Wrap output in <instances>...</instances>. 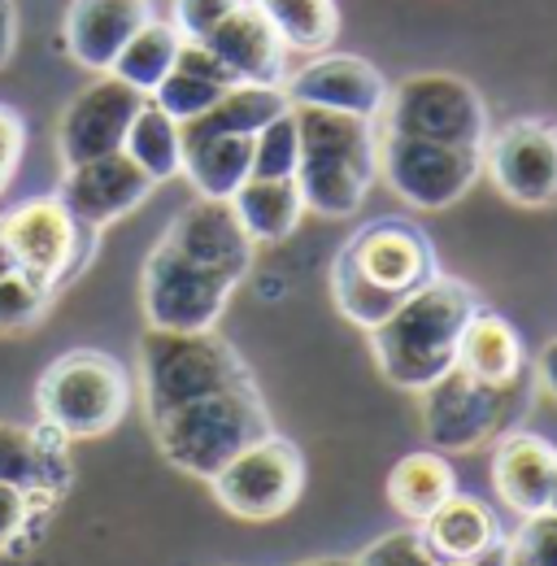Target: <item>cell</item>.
<instances>
[{
    "label": "cell",
    "instance_id": "6da1fadb",
    "mask_svg": "<svg viewBox=\"0 0 557 566\" xmlns=\"http://www.w3.org/2000/svg\"><path fill=\"white\" fill-rule=\"evenodd\" d=\"M475 310H480V296L471 292V283L449 280V275L427 280L379 327L366 332L375 366L392 388H406V392L431 388L440 375L453 370L462 327Z\"/></svg>",
    "mask_w": 557,
    "mask_h": 566
},
{
    "label": "cell",
    "instance_id": "e575fe53",
    "mask_svg": "<svg viewBox=\"0 0 557 566\" xmlns=\"http://www.w3.org/2000/svg\"><path fill=\"white\" fill-rule=\"evenodd\" d=\"M353 566H440L435 563V554L427 549V541H422V532L414 527H406V532H388V536H379L375 545H366Z\"/></svg>",
    "mask_w": 557,
    "mask_h": 566
},
{
    "label": "cell",
    "instance_id": "f546056e",
    "mask_svg": "<svg viewBox=\"0 0 557 566\" xmlns=\"http://www.w3.org/2000/svg\"><path fill=\"white\" fill-rule=\"evenodd\" d=\"M253 4L275 27L283 49H296V53H327L340 31L336 0H253Z\"/></svg>",
    "mask_w": 557,
    "mask_h": 566
},
{
    "label": "cell",
    "instance_id": "7bdbcfd3",
    "mask_svg": "<svg viewBox=\"0 0 557 566\" xmlns=\"http://www.w3.org/2000/svg\"><path fill=\"white\" fill-rule=\"evenodd\" d=\"M301 566H353V558H309V563Z\"/></svg>",
    "mask_w": 557,
    "mask_h": 566
},
{
    "label": "cell",
    "instance_id": "60d3db41",
    "mask_svg": "<svg viewBox=\"0 0 557 566\" xmlns=\"http://www.w3.org/2000/svg\"><path fill=\"white\" fill-rule=\"evenodd\" d=\"M440 566H509V554H505V541H496L480 558H462V563H440Z\"/></svg>",
    "mask_w": 557,
    "mask_h": 566
},
{
    "label": "cell",
    "instance_id": "d6986e66",
    "mask_svg": "<svg viewBox=\"0 0 557 566\" xmlns=\"http://www.w3.org/2000/svg\"><path fill=\"white\" fill-rule=\"evenodd\" d=\"M148 18L153 13L144 0H74L66 9V22H62V44L78 66L109 74L123 44Z\"/></svg>",
    "mask_w": 557,
    "mask_h": 566
},
{
    "label": "cell",
    "instance_id": "ee69618b",
    "mask_svg": "<svg viewBox=\"0 0 557 566\" xmlns=\"http://www.w3.org/2000/svg\"><path fill=\"white\" fill-rule=\"evenodd\" d=\"M549 510L557 514V471H554V493H549Z\"/></svg>",
    "mask_w": 557,
    "mask_h": 566
},
{
    "label": "cell",
    "instance_id": "277c9868",
    "mask_svg": "<svg viewBox=\"0 0 557 566\" xmlns=\"http://www.w3.org/2000/svg\"><path fill=\"white\" fill-rule=\"evenodd\" d=\"M139 379H144L148 419H161L209 392L253 384L240 354L213 332H161V327H148L139 336Z\"/></svg>",
    "mask_w": 557,
    "mask_h": 566
},
{
    "label": "cell",
    "instance_id": "5b68a950",
    "mask_svg": "<svg viewBox=\"0 0 557 566\" xmlns=\"http://www.w3.org/2000/svg\"><path fill=\"white\" fill-rule=\"evenodd\" d=\"M132 384L123 361L101 349H70L35 384L40 419L62 431L66 440H96L109 436L127 419Z\"/></svg>",
    "mask_w": 557,
    "mask_h": 566
},
{
    "label": "cell",
    "instance_id": "83f0119b",
    "mask_svg": "<svg viewBox=\"0 0 557 566\" xmlns=\"http://www.w3.org/2000/svg\"><path fill=\"white\" fill-rule=\"evenodd\" d=\"M123 153L136 161L153 184H170L183 175V127L179 118H170L153 96L139 105L136 123L123 140Z\"/></svg>",
    "mask_w": 557,
    "mask_h": 566
},
{
    "label": "cell",
    "instance_id": "4dcf8cb0",
    "mask_svg": "<svg viewBox=\"0 0 557 566\" xmlns=\"http://www.w3.org/2000/svg\"><path fill=\"white\" fill-rule=\"evenodd\" d=\"M53 467H62V449L44 440V431L0 423V484L18 489H53Z\"/></svg>",
    "mask_w": 557,
    "mask_h": 566
},
{
    "label": "cell",
    "instance_id": "9c48e42d",
    "mask_svg": "<svg viewBox=\"0 0 557 566\" xmlns=\"http://www.w3.org/2000/svg\"><path fill=\"white\" fill-rule=\"evenodd\" d=\"M144 314L148 327L161 332H213L235 283L218 271H206L197 262H188L179 249H170L166 240H157V249L144 262Z\"/></svg>",
    "mask_w": 557,
    "mask_h": 566
},
{
    "label": "cell",
    "instance_id": "d6a6232c",
    "mask_svg": "<svg viewBox=\"0 0 557 566\" xmlns=\"http://www.w3.org/2000/svg\"><path fill=\"white\" fill-rule=\"evenodd\" d=\"M49 296H53V292L40 280H31L27 271L0 275V336L35 327L40 314L49 310Z\"/></svg>",
    "mask_w": 557,
    "mask_h": 566
},
{
    "label": "cell",
    "instance_id": "8fae6325",
    "mask_svg": "<svg viewBox=\"0 0 557 566\" xmlns=\"http://www.w3.org/2000/svg\"><path fill=\"white\" fill-rule=\"evenodd\" d=\"M345 271H353L361 283H370L375 292L406 301L427 280H435V249L431 240L406 218H379L366 222L361 231L348 235V244L336 258Z\"/></svg>",
    "mask_w": 557,
    "mask_h": 566
},
{
    "label": "cell",
    "instance_id": "8d00e7d4",
    "mask_svg": "<svg viewBox=\"0 0 557 566\" xmlns=\"http://www.w3.org/2000/svg\"><path fill=\"white\" fill-rule=\"evenodd\" d=\"M44 489H18V484H0V549H9L27 523L35 518V501Z\"/></svg>",
    "mask_w": 557,
    "mask_h": 566
},
{
    "label": "cell",
    "instance_id": "cb8c5ba5",
    "mask_svg": "<svg viewBox=\"0 0 557 566\" xmlns=\"http://www.w3.org/2000/svg\"><path fill=\"white\" fill-rule=\"evenodd\" d=\"M183 179L197 197L231 201L253 179V136H206L183 144Z\"/></svg>",
    "mask_w": 557,
    "mask_h": 566
},
{
    "label": "cell",
    "instance_id": "d590c367",
    "mask_svg": "<svg viewBox=\"0 0 557 566\" xmlns=\"http://www.w3.org/2000/svg\"><path fill=\"white\" fill-rule=\"evenodd\" d=\"M240 0H175V31L183 35V40H209L213 35V27L235 9Z\"/></svg>",
    "mask_w": 557,
    "mask_h": 566
},
{
    "label": "cell",
    "instance_id": "484cf974",
    "mask_svg": "<svg viewBox=\"0 0 557 566\" xmlns=\"http://www.w3.org/2000/svg\"><path fill=\"white\" fill-rule=\"evenodd\" d=\"M453 493H458V475H453V467H449V458L440 449L406 453L388 475V501L410 523L431 518Z\"/></svg>",
    "mask_w": 557,
    "mask_h": 566
},
{
    "label": "cell",
    "instance_id": "74e56055",
    "mask_svg": "<svg viewBox=\"0 0 557 566\" xmlns=\"http://www.w3.org/2000/svg\"><path fill=\"white\" fill-rule=\"evenodd\" d=\"M22 148H27V127H22L18 109L0 105V192H4V188H9V179L18 175Z\"/></svg>",
    "mask_w": 557,
    "mask_h": 566
},
{
    "label": "cell",
    "instance_id": "52a82bcc",
    "mask_svg": "<svg viewBox=\"0 0 557 566\" xmlns=\"http://www.w3.org/2000/svg\"><path fill=\"white\" fill-rule=\"evenodd\" d=\"M379 175L406 206L449 210L484 175V148H458V144L379 132Z\"/></svg>",
    "mask_w": 557,
    "mask_h": 566
},
{
    "label": "cell",
    "instance_id": "ab89813d",
    "mask_svg": "<svg viewBox=\"0 0 557 566\" xmlns=\"http://www.w3.org/2000/svg\"><path fill=\"white\" fill-rule=\"evenodd\" d=\"M536 379H540V388L557 401V340H549L540 349V357H536Z\"/></svg>",
    "mask_w": 557,
    "mask_h": 566
},
{
    "label": "cell",
    "instance_id": "4fadbf2b",
    "mask_svg": "<svg viewBox=\"0 0 557 566\" xmlns=\"http://www.w3.org/2000/svg\"><path fill=\"white\" fill-rule=\"evenodd\" d=\"M484 166L505 201L540 210L557 201V127L518 118L484 144Z\"/></svg>",
    "mask_w": 557,
    "mask_h": 566
},
{
    "label": "cell",
    "instance_id": "ffe728a7",
    "mask_svg": "<svg viewBox=\"0 0 557 566\" xmlns=\"http://www.w3.org/2000/svg\"><path fill=\"white\" fill-rule=\"evenodd\" d=\"M554 471L557 449L545 436H532V431H509L492 453V489L518 518L549 510Z\"/></svg>",
    "mask_w": 557,
    "mask_h": 566
},
{
    "label": "cell",
    "instance_id": "603a6c76",
    "mask_svg": "<svg viewBox=\"0 0 557 566\" xmlns=\"http://www.w3.org/2000/svg\"><path fill=\"white\" fill-rule=\"evenodd\" d=\"M227 87H235V78L227 74V66L209 53L206 44L183 40V49H179V57H175V71L161 78V87L153 92V101H157L170 118L192 123V118H201L206 109H213V105L222 101Z\"/></svg>",
    "mask_w": 557,
    "mask_h": 566
},
{
    "label": "cell",
    "instance_id": "30bf717a",
    "mask_svg": "<svg viewBox=\"0 0 557 566\" xmlns=\"http://www.w3.org/2000/svg\"><path fill=\"white\" fill-rule=\"evenodd\" d=\"M0 231L18 258V271H27L31 280H40L49 292H57L62 283L78 275V266L92 253V227H83L66 210L62 197H31L18 210L0 218Z\"/></svg>",
    "mask_w": 557,
    "mask_h": 566
},
{
    "label": "cell",
    "instance_id": "f1b7e54d",
    "mask_svg": "<svg viewBox=\"0 0 557 566\" xmlns=\"http://www.w3.org/2000/svg\"><path fill=\"white\" fill-rule=\"evenodd\" d=\"M183 49V35L175 31V22H161V18H148L136 35L123 44L118 62L109 66L114 78H123L127 87H136L144 96H153L161 87V78L175 71V57Z\"/></svg>",
    "mask_w": 557,
    "mask_h": 566
},
{
    "label": "cell",
    "instance_id": "7c38bea8",
    "mask_svg": "<svg viewBox=\"0 0 557 566\" xmlns=\"http://www.w3.org/2000/svg\"><path fill=\"white\" fill-rule=\"evenodd\" d=\"M518 388H523V379L509 384V388H487V384L471 379L466 370L453 366L431 388H422V427H427V440L440 453H471V449H480L492 431H501L505 406H509V397Z\"/></svg>",
    "mask_w": 557,
    "mask_h": 566
},
{
    "label": "cell",
    "instance_id": "e0dca14e",
    "mask_svg": "<svg viewBox=\"0 0 557 566\" xmlns=\"http://www.w3.org/2000/svg\"><path fill=\"white\" fill-rule=\"evenodd\" d=\"M153 188L157 184L139 170L127 153H109V157H96V161H83V166H66V179H62L57 197L66 201V210L83 227L105 231L109 222L139 210Z\"/></svg>",
    "mask_w": 557,
    "mask_h": 566
},
{
    "label": "cell",
    "instance_id": "4316f807",
    "mask_svg": "<svg viewBox=\"0 0 557 566\" xmlns=\"http://www.w3.org/2000/svg\"><path fill=\"white\" fill-rule=\"evenodd\" d=\"M231 210H235L240 227L249 231L253 244H278L296 231L305 201H301L296 179H249L231 197Z\"/></svg>",
    "mask_w": 557,
    "mask_h": 566
},
{
    "label": "cell",
    "instance_id": "7a4b0ae2",
    "mask_svg": "<svg viewBox=\"0 0 557 566\" xmlns=\"http://www.w3.org/2000/svg\"><path fill=\"white\" fill-rule=\"evenodd\" d=\"M301 127V166L296 188L305 210L323 218H348L361 210L375 175H379V132L370 118L332 114L292 105Z\"/></svg>",
    "mask_w": 557,
    "mask_h": 566
},
{
    "label": "cell",
    "instance_id": "1f68e13d",
    "mask_svg": "<svg viewBox=\"0 0 557 566\" xmlns=\"http://www.w3.org/2000/svg\"><path fill=\"white\" fill-rule=\"evenodd\" d=\"M301 166V127L296 109H283L253 136V179H296Z\"/></svg>",
    "mask_w": 557,
    "mask_h": 566
},
{
    "label": "cell",
    "instance_id": "5bb4252c",
    "mask_svg": "<svg viewBox=\"0 0 557 566\" xmlns=\"http://www.w3.org/2000/svg\"><path fill=\"white\" fill-rule=\"evenodd\" d=\"M144 101H148L144 92L127 87V83L114 78V74L92 78V83L70 101L62 123H57V153H62V166H83V161L123 153V140H127V132H132V123H136Z\"/></svg>",
    "mask_w": 557,
    "mask_h": 566
},
{
    "label": "cell",
    "instance_id": "b9f144b4",
    "mask_svg": "<svg viewBox=\"0 0 557 566\" xmlns=\"http://www.w3.org/2000/svg\"><path fill=\"white\" fill-rule=\"evenodd\" d=\"M13 271H18V258H13V249H9V240L0 231V275H13Z\"/></svg>",
    "mask_w": 557,
    "mask_h": 566
},
{
    "label": "cell",
    "instance_id": "8992f818",
    "mask_svg": "<svg viewBox=\"0 0 557 566\" xmlns=\"http://www.w3.org/2000/svg\"><path fill=\"white\" fill-rule=\"evenodd\" d=\"M383 132L414 136V140L484 148L487 144V105L484 96L449 71H422L401 78L383 105Z\"/></svg>",
    "mask_w": 557,
    "mask_h": 566
},
{
    "label": "cell",
    "instance_id": "9a60e30c",
    "mask_svg": "<svg viewBox=\"0 0 557 566\" xmlns=\"http://www.w3.org/2000/svg\"><path fill=\"white\" fill-rule=\"evenodd\" d=\"M283 92L292 105L309 109H332V114H353V118H383L392 83L361 57H340V53H314L301 71L283 78Z\"/></svg>",
    "mask_w": 557,
    "mask_h": 566
},
{
    "label": "cell",
    "instance_id": "836d02e7",
    "mask_svg": "<svg viewBox=\"0 0 557 566\" xmlns=\"http://www.w3.org/2000/svg\"><path fill=\"white\" fill-rule=\"evenodd\" d=\"M509 566H557V514L540 510L527 514L523 527L514 532V541H505Z\"/></svg>",
    "mask_w": 557,
    "mask_h": 566
},
{
    "label": "cell",
    "instance_id": "2e32d148",
    "mask_svg": "<svg viewBox=\"0 0 557 566\" xmlns=\"http://www.w3.org/2000/svg\"><path fill=\"white\" fill-rule=\"evenodd\" d=\"M170 249H179L188 262L206 266V271H218L231 283H240L253 266V240L249 231L240 227V218L231 210V201H209V197H197L192 206L170 218L166 235H161Z\"/></svg>",
    "mask_w": 557,
    "mask_h": 566
},
{
    "label": "cell",
    "instance_id": "3957f363",
    "mask_svg": "<svg viewBox=\"0 0 557 566\" xmlns=\"http://www.w3.org/2000/svg\"><path fill=\"white\" fill-rule=\"evenodd\" d=\"M153 436L161 458L197 480H213L240 449L271 436V415L253 384L209 392L201 401H188L161 419H153Z\"/></svg>",
    "mask_w": 557,
    "mask_h": 566
},
{
    "label": "cell",
    "instance_id": "d4e9b609",
    "mask_svg": "<svg viewBox=\"0 0 557 566\" xmlns=\"http://www.w3.org/2000/svg\"><path fill=\"white\" fill-rule=\"evenodd\" d=\"M283 109H292L287 92L283 87H262V83H235L222 92V101L206 109L201 118L192 123H179L183 127V144L188 140H206V136H258L271 118H278Z\"/></svg>",
    "mask_w": 557,
    "mask_h": 566
},
{
    "label": "cell",
    "instance_id": "44dd1931",
    "mask_svg": "<svg viewBox=\"0 0 557 566\" xmlns=\"http://www.w3.org/2000/svg\"><path fill=\"white\" fill-rule=\"evenodd\" d=\"M453 366L487 388H509V384L527 379V349L509 318H501L492 310H475L462 327Z\"/></svg>",
    "mask_w": 557,
    "mask_h": 566
},
{
    "label": "cell",
    "instance_id": "ac0fdd59",
    "mask_svg": "<svg viewBox=\"0 0 557 566\" xmlns=\"http://www.w3.org/2000/svg\"><path fill=\"white\" fill-rule=\"evenodd\" d=\"M209 53L227 66L235 83H262V87H283L287 78V49L275 35V27L262 18V9L253 0H240L218 27L213 35L201 40Z\"/></svg>",
    "mask_w": 557,
    "mask_h": 566
},
{
    "label": "cell",
    "instance_id": "ba28073f",
    "mask_svg": "<svg viewBox=\"0 0 557 566\" xmlns=\"http://www.w3.org/2000/svg\"><path fill=\"white\" fill-rule=\"evenodd\" d=\"M209 484L218 505H227L235 518L271 523V518H283L305 489V458L296 453L292 440L271 431L249 449H240Z\"/></svg>",
    "mask_w": 557,
    "mask_h": 566
},
{
    "label": "cell",
    "instance_id": "7402d4cb",
    "mask_svg": "<svg viewBox=\"0 0 557 566\" xmlns=\"http://www.w3.org/2000/svg\"><path fill=\"white\" fill-rule=\"evenodd\" d=\"M427 549L435 554V563H462V558H480L492 549L501 536V523L492 514V505L471 493H453L431 518L418 523Z\"/></svg>",
    "mask_w": 557,
    "mask_h": 566
},
{
    "label": "cell",
    "instance_id": "f35d334b",
    "mask_svg": "<svg viewBox=\"0 0 557 566\" xmlns=\"http://www.w3.org/2000/svg\"><path fill=\"white\" fill-rule=\"evenodd\" d=\"M13 44H18V4L0 0V66L13 57Z\"/></svg>",
    "mask_w": 557,
    "mask_h": 566
}]
</instances>
